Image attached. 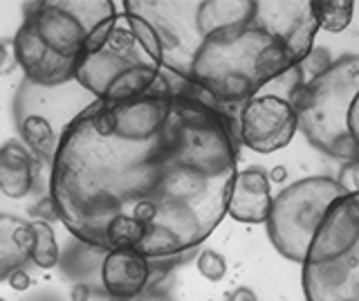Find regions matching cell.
Returning <instances> with one entry per match:
<instances>
[{"instance_id": "6da1fadb", "label": "cell", "mask_w": 359, "mask_h": 301, "mask_svg": "<svg viewBox=\"0 0 359 301\" xmlns=\"http://www.w3.org/2000/svg\"><path fill=\"white\" fill-rule=\"evenodd\" d=\"M238 138L224 110L160 72L126 104L93 99L61 131L50 164V200L63 227L95 252L108 225L146 229L149 261L194 252L227 216L238 173Z\"/></svg>"}, {"instance_id": "7a4b0ae2", "label": "cell", "mask_w": 359, "mask_h": 301, "mask_svg": "<svg viewBox=\"0 0 359 301\" xmlns=\"http://www.w3.org/2000/svg\"><path fill=\"white\" fill-rule=\"evenodd\" d=\"M123 12L153 27L162 70L218 108L301 65L319 32L312 0H128Z\"/></svg>"}, {"instance_id": "3957f363", "label": "cell", "mask_w": 359, "mask_h": 301, "mask_svg": "<svg viewBox=\"0 0 359 301\" xmlns=\"http://www.w3.org/2000/svg\"><path fill=\"white\" fill-rule=\"evenodd\" d=\"M117 16L112 0H36L14 36V59L27 81L56 88L74 81L88 36L104 20Z\"/></svg>"}, {"instance_id": "277c9868", "label": "cell", "mask_w": 359, "mask_h": 301, "mask_svg": "<svg viewBox=\"0 0 359 301\" xmlns=\"http://www.w3.org/2000/svg\"><path fill=\"white\" fill-rule=\"evenodd\" d=\"M160 72V43L153 27L137 14L121 12L104 46L81 57L74 81L97 102L126 104L149 93Z\"/></svg>"}, {"instance_id": "5b68a950", "label": "cell", "mask_w": 359, "mask_h": 301, "mask_svg": "<svg viewBox=\"0 0 359 301\" xmlns=\"http://www.w3.org/2000/svg\"><path fill=\"white\" fill-rule=\"evenodd\" d=\"M301 267L306 301H359V194L330 207Z\"/></svg>"}, {"instance_id": "8992f818", "label": "cell", "mask_w": 359, "mask_h": 301, "mask_svg": "<svg viewBox=\"0 0 359 301\" xmlns=\"http://www.w3.org/2000/svg\"><path fill=\"white\" fill-rule=\"evenodd\" d=\"M357 93L359 54H346L306 81L299 97V128L314 149L346 162L359 158L348 135V110Z\"/></svg>"}, {"instance_id": "52a82bcc", "label": "cell", "mask_w": 359, "mask_h": 301, "mask_svg": "<svg viewBox=\"0 0 359 301\" xmlns=\"http://www.w3.org/2000/svg\"><path fill=\"white\" fill-rule=\"evenodd\" d=\"M346 196V187L328 175H310L285 187L274 196L265 220L267 236L276 252L299 265L306 263L325 214Z\"/></svg>"}, {"instance_id": "ba28073f", "label": "cell", "mask_w": 359, "mask_h": 301, "mask_svg": "<svg viewBox=\"0 0 359 301\" xmlns=\"http://www.w3.org/2000/svg\"><path fill=\"white\" fill-rule=\"evenodd\" d=\"M306 86L301 65L292 68L241 104L238 142L256 153H274L285 149L299 131V97Z\"/></svg>"}, {"instance_id": "9c48e42d", "label": "cell", "mask_w": 359, "mask_h": 301, "mask_svg": "<svg viewBox=\"0 0 359 301\" xmlns=\"http://www.w3.org/2000/svg\"><path fill=\"white\" fill-rule=\"evenodd\" d=\"M151 261L137 250H112L104 254L101 286L112 301H135L149 288Z\"/></svg>"}, {"instance_id": "30bf717a", "label": "cell", "mask_w": 359, "mask_h": 301, "mask_svg": "<svg viewBox=\"0 0 359 301\" xmlns=\"http://www.w3.org/2000/svg\"><path fill=\"white\" fill-rule=\"evenodd\" d=\"M272 200V182L267 173L258 166H250L233 178L227 216L238 222H247V225H261L269 216Z\"/></svg>"}, {"instance_id": "8fae6325", "label": "cell", "mask_w": 359, "mask_h": 301, "mask_svg": "<svg viewBox=\"0 0 359 301\" xmlns=\"http://www.w3.org/2000/svg\"><path fill=\"white\" fill-rule=\"evenodd\" d=\"M43 169V162L22 142L11 140L0 147V192L11 200L29 196Z\"/></svg>"}, {"instance_id": "7c38bea8", "label": "cell", "mask_w": 359, "mask_h": 301, "mask_svg": "<svg viewBox=\"0 0 359 301\" xmlns=\"http://www.w3.org/2000/svg\"><path fill=\"white\" fill-rule=\"evenodd\" d=\"M16 243L25 250L29 261L43 270H52L59 265V241L50 222L43 220H25L16 232Z\"/></svg>"}, {"instance_id": "4fadbf2b", "label": "cell", "mask_w": 359, "mask_h": 301, "mask_svg": "<svg viewBox=\"0 0 359 301\" xmlns=\"http://www.w3.org/2000/svg\"><path fill=\"white\" fill-rule=\"evenodd\" d=\"M18 131H20L22 144L29 149V153L34 155V158L41 160V162H48V164L54 162V155H56V149H59L61 135H56V131L50 124L48 117H43L39 113L25 115L20 119Z\"/></svg>"}, {"instance_id": "5bb4252c", "label": "cell", "mask_w": 359, "mask_h": 301, "mask_svg": "<svg viewBox=\"0 0 359 301\" xmlns=\"http://www.w3.org/2000/svg\"><path fill=\"white\" fill-rule=\"evenodd\" d=\"M22 222L25 220L20 216L0 214V281H7L11 272L29 263L27 252L20 250V245L16 243V232Z\"/></svg>"}, {"instance_id": "9a60e30c", "label": "cell", "mask_w": 359, "mask_h": 301, "mask_svg": "<svg viewBox=\"0 0 359 301\" xmlns=\"http://www.w3.org/2000/svg\"><path fill=\"white\" fill-rule=\"evenodd\" d=\"M355 14L353 0H312V16L317 20V27L330 34H339L351 25Z\"/></svg>"}, {"instance_id": "2e32d148", "label": "cell", "mask_w": 359, "mask_h": 301, "mask_svg": "<svg viewBox=\"0 0 359 301\" xmlns=\"http://www.w3.org/2000/svg\"><path fill=\"white\" fill-rule=\"evenodd\" d=\"M198 272L207 279V281H213L218 283L224 279V274H227V261H224V256L216 250H202L198 254Z\"/></svg>"}, {"instance_id": "e0dca14e", "label": "cell", "mask_w": 359, "mask_h": 301, "mask_svg": "<svg viewBox=\"0 0 359 301\" xmlns=\"http://www.w3.org/2000/svg\"><path fill=\"white\" fill-rule=\"evenodd\" d=\"M29 214L34 216V220H43V222H56L59 220V216H56V209H54V205H52V200H50V196H43L41 198V203L39 205H34L32 209H29Z\"/></svg>"}, {"instance_id": "ac0fdd59", "label": "cell", "mask_w": 359, "mask_h": 301, "mask_svg": "<svg viewBox=\"0 0 359 301\" xmlns=\"http://www.w3.org/2000/svg\"><path fill=\"white\" fill-rule=\"evenodd\" d=\"M348 135H351L355 147L359 149V93L353 99L351 110H348Z\"/></svg>"}, {"instance_id": "d6986e66", "label": "cell", "mask_w": 359, "mask_h": 301, "mask_svg": "<svg viewBox=\"0 0 359 301\" xmlns=\"http://www.w3.org/2000/svg\"><path fill=\"white\" fill-rule=\"evenodd\" d=\"M7 283H9L11 290H16V293H27V290L32 288V276H29V272L25 270V267H20V270L9 274Z\"/></svg>"}, {"instance_id": "ffe728a7", "label": "cell", "mask_w": 359, "mask_h": 301, "mask_svg": "<svg viewBox=\"0 0 359 301\" xmlns=\"http://www.w3.org/2000/svg\"><path fill=\"white\" fill-rule=\"evenodd\" d=\"M14 68H16L14 46H11V52H9V46H7V43H0V72H11Z\"/></svg>"}, {"instance_id": "44dd1931", "label": "cell", "mask_w": 359, "mask_h": 301, "mask_svg": "<svg viewBox=\"0 0 359 301\" xmlns=\"http://www.w3.org/2000/svg\"><path fill=\"white\" fill-rule=\"evenodd\" d=\"M227 301H258V297H256V293H254L252 288L241 286V288H236L233 293L227 297Z\"/></svg>"}, {"instance_id": "7402d4cb", "label": "cell", "mask_w": 359, "mask_h": 301, "mask_svg": "<svg viewBox=\"0 0 359 301\" xmlns=\"http://www.w3.org/2000/svg\"><path fill=\"white\" fill-rule=\"evenodd\" d=\"M90 295H93V290H90V286H86V283H76V286L72 288V293H70V299H72V301H88Z\"/></svg>"}, {"instance_id": "603a6c76", "label": "cell", "mask_w": 359, "mask_h": 301, "mask_svg": "<svg viewBox=\"0 0 359 301\" xmlns=\"http://www.w3.org/2000/svg\"><path fill=\"white\" fill-rule=\"evenodd\" d=\"M267 178H269V182L280 185V182L287 180V169H285V166H274V169L267 173Z\"/></svg>"}, {"instance_id": "cb8c5ba5", "label": "cell", "mask_w": 359, "mask_h": 301, "mask_svg": "<svg viewBox=\"0 0 359 301\" xmlns=\"http://www.w3.org/2000/svg\"><path fill=\"white\" fill-rule=\"evenodd\" d=\"M0 79H3V72H0Z\"/></svg>"}, {"instance_id": "d4e9b609", "label": "cell", "mask_w": 359, "mask_h": 301, "mask_svg": "<svg viewBox=\"0 0 359 301\" xmlns=\"http://www.w3.org/2000/svg\"><path fill=\"white\" fill-rule=\"evenodd\" d=\"M0 301H5V299H3V297H0Z\"/></svg>"}]
</instances>
